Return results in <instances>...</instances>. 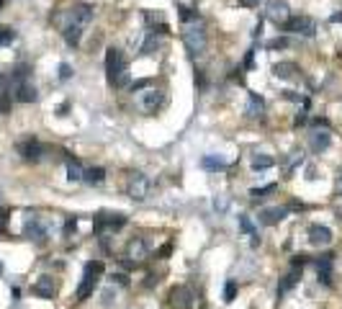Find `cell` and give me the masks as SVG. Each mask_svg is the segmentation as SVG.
Instances as JSON below:
<instances>
[{
  "instance_id": "1",
  "label": "cell",
  "mask_w": 342,
  "mask_h": 309,
  "mask_svg": "<svg viewBox=\"0 0 342 309\" xmlns=\"http://www.w3.org/2000/svg\"><path fill=\"white\" fill-rule=\"evenodd\" d=\"M106 77H108V85L111 88L129 85V65L124 59V52L116 47L106 49Z\"/></svg>"
},
{
  "instance_id": "2",
  "label": "cell",
  "mask_w": 342,
  "mask_h": 309,
  "mask_svg": "<svg viewBox=\"0 0 342 309\" xmlns=\"http://www.w3.org/2000/svg\"><path fill=\"white\" fill-rule=\"evenodd\" d=\"M103 273V263L101 260H90L88 266H85V273H83V281H80V286H77V302H85V299L93 294V289H95V281L98 276Z\"/></svg>"
},
{
  "instance_id": "3",
  "label": "cell",
  "mask_w": 342,
  "mask_h": 309,
  "mask_svg": "<svg viewBox=\"0 0 342 309\" xmlns=\"http://www.w3.org/2000/svg\"><path fill=\"white\" fill-rule=\"evenodd\" d=\"M126 193L134 201H147L149 193H152V180L144 175V173H131L129 175V183H126Z\"/></svg>"
},
{
  "instance_id": "4",
  "label": "cell",
  "mask_w": 342,
  "mask_h": 309,
  "mask_svg": "<svg viewBox=\"0 0 342 309\" xmlns=\"http://www.w3.org/2000/svg\"><path fill=\"white\" fill-rule=\"evenodd\" d=\"M196 291L191 286H173L167 294V304L173 309H193L196 307Z\"/></svg>"
},
{
  "instance_id": "5",
  "label": "cell",
  "mask_w": 342,
  "mask_h": 309,
  "mask_svg": "<svg viewBox=\"0 0 342 309\" xmlns=\"http://www.w3.org/2000/svg\"><path fill=\"white\" fill-rule=\"evenodd\" d=\"M183 44L188 47V52H191L193 57H198V54H203L206 47H209V39H206L203 29H198V26H188V29L183 31Z\"/></svg>"
},
{
  "instance_id": "6",
  "label": "cell",
  "mask_w": 342,
  "mask_h": 309,
  "mask_svg": "<svg viewBox=\"0 0 342 309\" xmlns=\"http://www.w3.org/2000/svg\"><path fill=\"white\" fill-rule=\"evenodd\" d=\"M162 103H165V96H162V90H155V88L137 90V106L142 108L144 114H155Z\"/></svg>"
},
{
  "instance_id": "7",
  "label": "cell",
  "mask_w": 342,
  "mask_h": 309,
  "mask_svg": "<svg viewBox=\"0 0 342 309\" xmlns=\"http://www.w3.org/2000/svg\"><path fill=\"white\" fill-rule=\"evenodd\" d=\"M283 29L291 31V34L314 36V34H317V23H314V18H309V16H291V18L283 23Z\"/></svg>"
},
{
  "instance_id": "8",
  "label": "cell",
  "mask_w": 342,
  "mask_h": 309,
  "mask_svg": "<svg viewBox=\"0 0 342 309\" xmlns=\"http://www.w3.org/2000/svg\"><path fill=\"white\" fill-rule=\"evenodd\" d=\"M265 16L275 26H283L288 18H291V8H288L286 0H268V3H265Z\"/></svg>"
},
{
  "instance_id": "9",
  "label": "cell",
  "mask_w": 342,
  "mask_h": 309,
  "mask_svg": "<svg viewBox=\"0 0 342 309\" xmlns=\"http://www.w3.org/2000/svg\"><path fill=\"white\" fill-rule=\"evenodd\" d=\"M126 224V216L124 214H95L93 227L98 234H103V230H121Z\"/></svg>"
},
{
  "instance_id": "10",
  "label": "cell",
  "mask_w": 342,
  "mask_h": 309,
  "mask_svg": "<svg viewBox=\"0 0 342 309\" xmlns=\"http://www.w3.org/2000/svg\"><path fill=\"white\" fill-rule=\"evenodd\" d=\"M11 88H13V98L18 103H34L36 98H39L36 88L29 83V80H16V83H11Z\"/></svg>"
},
{
  "instance_id": "11",
  "label": "cell",
  "mask_w": 342,
  "mask_h": 309,
  "mask_svg": "<svg viewBox=\"0 0 342 309\" xmlns=\"http://www.w3.org/2000/svg\"><path fill=\"white\" fill-rule=\"evenodd\" d=\"M147 255H149V248H147V242H144V237L129 240V245H126V258L134 260V263H142V260H147Z\"/></svg>"
},
{
  "instance_id": "12",
  "label": "cell",
  "mask_w": 342,
  "mask_h": 309,
  "mask_svg": "<svg viewBox=\"0 0 342 309\" xmlns=\"http://www.w3.org/2000/svg\"><path fill=\"white\" fill-rule=\"evenodd\" d=\"M18 152H21V157H23V160L39 162V160H41V154H44V144H41V142H36V139H26V142L18 144Z\"/></svg>"
},
{
  "instance_id": "13",
  "label": "cell",
  "mask_w": 342,
  "mask_h": 309,
  "mask_svg": "<svg viewBox=\"0 0 342 309\" xmlns=\"http://www.w3.org/2000/svg\"><path fill=\"white\" fill-rule=\"evenodd\" d=\"M309 242L322 248V245H329L332 242V230L329 227H322V224H311L309 227Z\"/></svg>"
},
{
  "instance_id": "14",
  "label": "cell",
  "mask_w": 342,
  "mask_h": 309,
  "mask_svg": "<svg viewBox=\"0 0 342 309\" xmlns=\"http://www.w3.org/2000/svg\"><path fill=\"white\" fill-rule=\"evenodd\" d=\"M286 216H288V209L286 206H273V209H263V212H260V222L268 224V227H273L278 222H283Z\"/></svg>"
},
{
  "instance_id": "15",
  "label": "cell",
  "mask_w": 342,
  "mask_h": 309,
  "mask_svg": "<svg viewBox=\"0 0 342 309\" xmlns=\"http://www.w3.org/2000/svg\"><path fill=\"white\" fill-rule=\"evenodd\" d=\"M31 291H34L36 296H41V299H52L54 291H57V284H54V278H52V276H41V278L34 284Z\"/></svg>"
},
{
  "instance_id": "16",
  "label": "cell",
  "mask_w": 342,
  "mask_h": 309,
  "mask_svg": "<svg viewBox=\"0 0 342 309\" xmlns=\"http://www.w3.org/2000/svg\"><path fill=\"white\" fill-rule=\"evenodd\" d=\"M329 142H332V137H329V132H311L309 134V144H311V150L314 152H324L329 147Z\"/></svg>"
},
{
  "instance_id": "17",
  "label": "cell",
  "mask_w": 342,
  "mask_h": 309,
  "mask_svg": "<svg viewBox=\"0 0 342 309\" xmlns=\"http://www.w3.org/2000/svg\"><path fill=\"white\" fill-rule=\"evenodd\" d=\"M70 11H72V16H75V21H77L80 26H85V23L93 21V8L85 5V3H75Z\"/></svg>"
},
{
  "instance_id": "18",
  "label": "cell",
  "mask_w": 342,
  "mask_h": 309,
  "mask_svg": "<svg viewBox=\"0 0 342 309\" xmlns=\"http://www.w3.org/2000/svg\"><path fill=\"white\" fill-rule=\"evenodd\" d=\"M265 111V101L260 98L257 93H250V98H247V108H245V114L250 116V119H257L260 114Z\"/></svg>"
},
{
  "instance_id": "19",
  "label": "cell",
  "mask_w": 342,
  "mask_h": 309,
  "mask_svg": "<svg viewBox=\"0 0 342 309\" xmlns=\"http://www.w3.org/2000/svg\"><path fill=\"white\" fill-rule=\"evenodd\" d=\"M273 72H275V77H281V80H291V77H296V72H299V65H296V62H278L273 67Z\"/></svg>"
},
{
  "instance_id": "20",
  "label": "cell",
  "mask_w": 342,
  "mask_h": 309,
  "mask_svg": "<svg viewBox=\"0 0 342 309\" xmlns=\"http://www.w3.org/2000/svg\"><path fill=\"white\" fill-rule=\"evenodd\" d=\"M62 36H65V41L70 47H77L80 39H83V26L80 23H70L67 29H62Z\"/></svg>"
},
{
  "instance_id": "21",
  "label": "cell",
  "mask_w": 342,
  "mask_h": 309,
  "mask_svg": "<svg viewBox=\"0 0 342 309\" xmlns=\"http://www.w3.org/2000/svg\"><path fill=\"white\" fill-rule=\"evenodd\" d=\"M201 168L203 170H224V168H227V162H224L219 154H206V157L201 160Z\"/></svg>"
},
{
  "instance_id": "22",
  "label": "cell",
  "mask_w": 342,
  "mask_h": 309,
  "mask_svg": "<svg viewBox=\"0 0 342 309\" xmlns=\"http://www.w3.org/2000/svg\"><path fill=\"white\" fill-rule=\"evenodd\" d=\"M103 178H106V170L103 168H90L83 173V180L90 186H98V183H103Z\"/></svg>"
},
{
  "instance_id": "23",
  "label": "cell",
  "mask_w": 342,
  "mask_h": 309,
  "mask_svg": "<svg viewBox=\"0 0 342 309\" xmlns=\"http://www.w3.org/2000/svg\"><path fill=\"white\" fill-rule=\"evenodd\" d=\"M299 284V270H291L288 276H283V281H281V286H278V296H283L286 291H291V289Z\"/></svg>"
},
{
  "instance_id": "24",
  "label": "cell",
  "mask_w": 342,
  "mask_h": 309,
  "mask_svg": "<svg viewBox=\"0 0 342 309\" xmlns=\"http://www.w3.org/2000/svg\"><path fill=\"white\" fill-rule=\"evenodd\" d=\"M83 165H80V160L75 157H67V178L70 180H83Z\"/></svg>"
},
{
  "instance_id": "25",
  "label": "cell",
  "mask_w": 342,
  "mask_h": 309,
  "mask_svg": "<svg viewBox=\"0 0 342 309\" xmlns=\"http://www.w3.org/2000/svg\"><path fill=\"white\" fill-rule=\"evenodd\" d=\"M273 165H275V160L270 157V154H255V157H252V170H268Z\"/></svg>"
},
{
  "instance_id": "26",
  "label": "cell",
  "mask_w": 342,
  "mask_h": 309,
  "mask_svg": "<svg viewBox=\"0 0 342 309\" xmlns=\"http://www.w3.org/2000/svg\"><path fill=\"white\" fill-rule=\"evenodd\" d=\"M23 232H26V237H31V240H41V237H44V227L36 222V219H34V222H31V219L26 222V230H23Z\"/></svg>"
},
{
  "instance_id": "27",
  "label": "cell",
  "mask_w": 342,
  "mask_h": 309,
  "mask_svg": "<svg viewBox=\"0 0 342 309\" xmlns=\"http://www.w3.org/2000/svg\"><path fill=\"white\" fill-rule=\"evenodd\" d=\"M301 162H304V154H301V152H291V157H288V160H286V165H283V173H286V175H291L293 168H296V165H301Z\"/></svg>"
},
{
  "instance_id": "28",
  "label": "cell",
  "mask_w": 342,
  "mask_h": 309,
  "mask_svg": "<svg viewBox=\"0 0 342 309\" xmlns=\"http://www.w3.org/2000/svg\"><path fill=\"white\" fill-rule=\"evenodd\" d=\"M275 191H278L275 183H268V186H263V188H252L250 196H252V201H257V198H265L268 193H275Z\"/></svg>"
},
{
  "instance_id": "29",
  "label": "cell",
  "mask_w": 342,
  "mask_h": 309,
  "mask_svg": "<svg viewBox=\"0 0 342 309\" xmlns=\"http://www.w3.org/2000/svg\"><path fill=\"white\" fill-rule=\"evenodd\" d=\"M157 49V31H152L149 36H147V41L142 44V54H152Z\"/></svg>"
},
{
  "instance_id": "30",
  "label": "cell",
  "mask_w": 342,
  "mask_h": 309,
  "mask_svg": "<svg viewBox=\"0 0 342 309\" xmlns=\"http://www.w3.org/2000/svg\"><path fill=\"white\" fill-rule=\"evenodd\" d=\"M234 296H237V284H234V281H227V286H224V302L232 304Z\"/></svg>"
},
{
  "instance_id": "31",
  "label": "cell",
  "mask_w": 342,
  "mask_h": 309,
  "mask_svg": "<svg viewBox=\"0 0 342 309\" xmlns=\"http://www.w3.org/2000/svg\"><path fill=\"white\" fill-rule=\"evenodd\" d=\"M239 230L245 232V234H255V227H252V222H250V216H245V214H239Z\"/></svg>"
},
{
  "instance_id": "32",
  "label": "cell",
  "mask_w": 342,
  "mask_h": 309,
  "mask_svg": "<svg viewBox=\"0 0 342 309\" xmlns=\"http://www.w3.org/2000/svg\"><path fill=\"white\" fill-rule=\"evenodd\" d=\"M13 36H16L13 29H8V26H0V47H5L8 41H13Z\"/></svg>"
},
{
  "instance_id": "33",
  "label": "cell",
  "mask_w": 342,
  "mask_h": 309,
  "mask_svg": "<svg viewBox=\"0 0 342 309\" xmlns=\"http://www.w3.org/2000/svg\"><path fill=\"white\" fill-rule=\"evenodd\" d=\"M144 21L152 23V26L157 29V23H162V16H160V13H152V11H144Z\"/></svg>"
},
{
  "instance_id": "34",
  "label": "cell",
  "mask_w": 342,
  "mask_h": 309,
  "mask_svg": "<svg viewBox=\"0 0 342 309\" xmlns=\"http://www.w3.org/2000/svg\"><path fill=\"white\" fill-rule=\"evenodd\" d=\"M111 284H119V286H129V276H126V273H116V270H113V273H111Z\"/></svg>"
},
{
  "instance_id": "35",
  "label": "cell",
  "mask_w": 342,
  "mask_h": 309,
  "mask_svg": "<svg viewBox=\"0 0 342 309\" xmlns=\"http://www.w3.org/2000/svg\"><path fill=\"white\" fill-rule=\"evenodd\" d=\"M283 47H288V39H286V36H278V39L268 41V49H283Z\"/></svg>"
},
{
  "instance_id": "36",
  "label": "cell",
  "mask_w": 342,
  "mask_h": 309,
  "mask_svg": "<svg viewBox=\"0 0 342 309\" xmlns=\"http://www.w3.org/2000/svg\"><path fill=\"white\" fill-rule=\"evenodd\" d=\"M152 85V80L149 77H144V80H137V83H131V90L137 93V90H144V88H149Z\"/></svg>"
},
{
  "instance_id": "37",
  "label": "cell",
  "mask_w": 342,
  "mask_h": 309,
  "mask_svg": "<svg viewBox=\"0 0 342 309\" xmlns=\"http://www.w3.org/2000/svg\"><path fill=\"white\" fill-rule=\"evenodd\" d=\"M59 77L62 80H70L72 77V67L67 65V62H62V65H59Z\"/></svg>"
},
{
  "instance_id": "38",
  "label": "cell",
  "mask_w": 342,
  "mask_h": 309,
  "mask_svg": "<svg viewBox=\"0 0 342 309\" xmlns=\"http://www.w3.org/2000/svg\"><path fill=\"white\" fill-rule=\"evenodd\" d=\"M180 11V18H183V21H193V18H198V13H193L191 8H178Z\"/></svg>"
},
{
  "instance_id": "39",
  "label": "cell",
  "mask_w": 342,
  "mask_h": 309,
  "mask_svg": "<svg viewBox=\"0 0 342 309\" xmlns=\"http://www.w3.org/2000/svg\"><path fill=\"white\" fill-rule=\"evenodd\" d=\"M170 252H173V245H170V242H167V245H162V248H160V252H157V258H167V255H170Z\"/></svg>"
},
{
  "instance_id": "40",
  "label": "cell",
  "mask_w": 342,
  "mask_h": 309,
  "mask_svg": "<svg viewBox=\"0 0 342 309\" xmlns=\"http://www.w3.org/2000/svg\"><path fill=\"white\" fill-rule=\"evenodd\" d=\"M77 230V219H67V224H65V234H72Z\"/></svg>"
},
{
  "instance_id": "41",
  "label": "cell",
  "mask_w": 342,
  "mask_h": 309,
  "mask_svg": "<svg viewBox=\"0 0 342 309\" xmlns=\"http://www.w3.org/2000/svg\"><path fill=\"white\" fill-rule=\"evenodd\" d=\"M306 263H309V260H306V255H296V258H293V268H299V266H306Z\"/></svg>"
},
{
  "instance_id": "42",
  "label": "cell",
  "mask_w": 342,
  "mask_h": 309,
  "mask_svg": "<svg viewBox=\"0 0 342 309\" xmlns=\"http://www.w3.org/2000/svg\"><path fill=\"white\" fill-rule=\"evenodd\" d=\"M239 5H245V8H255V5H260V0H239Z\"/></svg>"
},
{
  "instance_id": "43",
  "label": "cell",
  "mask_w": 342,
  "mask_h": 309,
  "mask_svg": "<svg viewBox=\"0 0 342 309\" xmlns=\"http://www.w3.org/2000/svg\"><path fill=\"white\" fill-rule=\"evenodd\" d=\"M306 119H309V116H306V111H304V114L296 116V121H293V124H296V126H301V124H306Z\"/></svg>"
},
{
  "instance_id": "44",
  "label": "cell",
  "mask_w": 342,
  "mask_h": 309,
  "mask_svg": "<svg viewBox=\"0 0 342 309\" xmlns=\"http://www.w3.org/2000/svg\"><path fill=\"white\" fill-rule=\"evenodd\" d=\"M8 222V209H0V227H5Z\"/></svg>"
},
{
  "instance_id": "45",
  "label": "cell",
  "mask_w": 342,
  "mask_h": 309,
  "mask_svg": "<svg viewBox=\"0 0 342 309\" xmlns=\"http://www.w3.org/2000/svg\"><path fill=\"white\" fill-rule=\"evenodd\" d=\"M329 21H332V23H340V21H342V11H337V13H332V16H329Z\"/></svg>"
},
{
  "instance_id": "46",
  "label": "cell",
  "mask_w": 342,
  "mask_h": 309,
  "mask_svg": "<svg viewBox=\"0 0 342 309\" xmlns=\"http://www.w3.org/2000/svg\"><path fill=\"white\" fill-rule=\"evenodd\" d=\"M157 281H160V278H157L155 273H152V276H147V286H155V284H157Z\"/></svg>"
},
{
  "instance_id": "47",
  "label": "cell",
  "mask_w": 342,
  "mask_h": 309,
  "mask_svg": "<svg viewBox=\"0 0 342 309\" xmlns=\"http://www.w3.org/2000/svg\"><path fill=\"white\" fill-rule=\"evenodd\" d=\"M245 67H252V52H247V57H245Z\"/></svg>"
},
{
  "instance_id": "48",
  "label": "cell",
  "mask_w": 342,
  "mask_h": 309,
  "mask_svg": "<svg viewBox=\"0 0 342 309\" xmlns=\"http://www.w3.org/2000/svg\"><path fill=\"white\" fill-rule=\"evenodd\" d=\"M3 5H5V0H0V8H3Z\"/></svg>"
}]
</instances>
